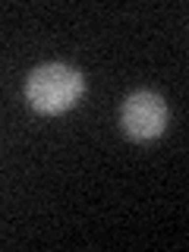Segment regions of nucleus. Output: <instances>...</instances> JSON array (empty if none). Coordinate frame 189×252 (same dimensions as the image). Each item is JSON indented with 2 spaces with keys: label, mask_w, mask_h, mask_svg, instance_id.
<instances>
[{
  "label": "nucleus",
  "mask_w": 189,
  "mask_h": 252,
  "mask_svg": "<svg viewBox=\"0 0 189 252\" xmlns=\"http://www.w3.org/2000/svg\"><path fill=\"white\" fill-rule=\"evenodd\" d=\"M85 94V76L69 63H41L26 79V101L38 114H66Z\"/></svg>",
  "instance_id": "f257e3e1"
},
{
  "label": "nucleus",
  "mask_w": 189,
  "mask_h": 252,
  "mask_svg": "<svg viewBox=\"0 0 189 252\" xmlns=\"http://www.w3.org/2000/svg\"><path fill=\"white\" fill-rule=\"evenodd\" d=\"M120 126L132 142H152L167 129V101L152 89L126 94L120 107Z\"/></svg>",
  "instance_id": "f03ea898"
}]
</instances>
